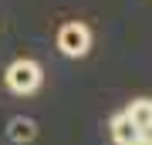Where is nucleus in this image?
I'll return each mask as SVG.
<instances>
[{"label":"nucleus","instance_id":"f257e3e1","mask_svg":"<svg viewBox=\"0 0 152 145\" xmlns=\"http://www.w3.org/2000/svg\"><path fill=\"white\" fill-rule=\"evenodd\" d=\"M4 81H7V88H10L14 95H34L41 88V81H44V71L37 61H31V58H17L7 64L4 71Z\"/></svg>","mask_w":152,"mask_h":145},{"label":"nucleus","instance_id":"f03ea898","mask_svg":"<svg viewBox=\"0 0 152 145\" xmlns=\"http://www.w3.org/2000/svg\"><path fill=\"white\" fill-rule=\"evenodd\" d=\"M58 51L64 54V58H85V54L91 51V31H88V24H81V20L61 24V31H58Z\"/></svg>","mask_w":152,"mask_h":145},{"label":"nucleus","instance_id":"7ed1b4c3","mask_svg":"<svg viewBox=\"0 0 152 145\" xmlns=\"http://www.w3.org/2000/svg\"><path fill=\"white\" fill-rule=\"evenodd\" d=\"M108 128H112V138H115V145H132V142H139V135H142V132L135 128V122H132L125 111L112 115Z\"/></svg>","mask_w":152,"mask_h":145},{"label":"nucleus","instance_id":"20e7f679","mask_svg":"<svg viewBox=\"0 0 152 145\" xmlns=\"http://www.w3.org/2000/svg\"><path fill=\"white\" fill-rule=\"evenodd\" d=\"M34 135H37V125L31 118H24V115H14L7 122V138L14 145H27V142H34Z\"/></svg>","mask_w":152,"mask_h":145},{"label":"nucleus","instance_id":"39448f33","mask_svg":"<svg viewBox=\"0 0 152 145\" xmlns=\"http://www.w3.org/2000/svg\"><path fill=\"white\" fill-rule=\"evenodd\" d=\"M125 115H129L132 122H135V128H149L152 125V98H135L129 108H125Z\"/></svg>","mask_w":152,"mask_h":145},{"label":"nucleus","instance_id":"423d86ee","mask_svg":"<svg viewBox=\"0 0 152 145\" xmlns=\"http://www.w3.org/2000/svg\"><path fill=\"white\" fill-rule=\"evenodd\" d=\"M142 138H145V142L152 145V125H149V128H142Z\"/></svg>","mask_w":152,"mask_h":145},{"label":"nucleus","instance_id":"0eeeda50","mask_svg":"<svg viewBox=\"0 0 152 145\" xmlns=\"http://www.w3.org/2000/svg\"><path fill=\"white\" fill-rule=\"evenodd\" d=\"M132 145H149V142H145V138H142V135H139V142H132Z\"/></svg>","mask_w":152,"mask_h":145}]
</instances>
